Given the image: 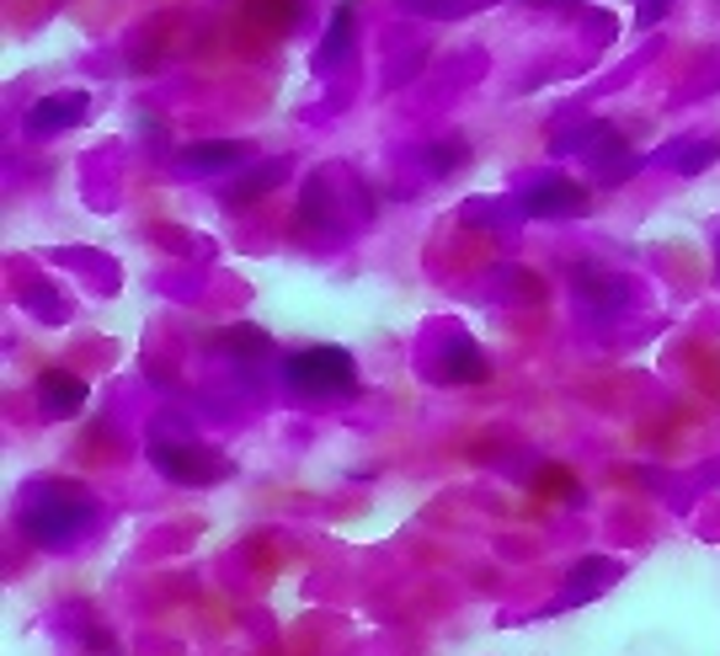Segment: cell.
I'll return each mask as SVG.
<instances>
[{
  "mask_svg": "<svg viewBox=\"0 0 720 656\" xmlns=\"http://www.w3.org/2000/svg\"><path fill=\"white\" fill-rule=\"evenodd\" d=\"M219 352H235V358H267L272 342H267V331H257V326H235V331H219Z\"/></svg>",
  "mask_w": 720,
  "mask_h": 656,
  "instance_id": "12",
  "label": "cell"
},
{
  "mask_svg": "<svg viewBox=\"0 0 720 656\" xmlns=\"http://www.w3.org/2000/svg\"><path fill=\"white\" fill-rule=\"evenodd\" d=\"M443 380H454V385H475V380H486V358L459 336L454 347H449V363H443Z\"/></svg>",
  "mask_w": 720,
  "mask_h": 656,
  "instance_id": "11",
  "label": "cell"
},
{
  "mask_svg": "<svg viewBox=\"0 0 720 656\" xmlns=\"http://www.w3.org/2000/svg\"><path fill=\"white\" fill-rule=\"evenodd\" d=\"M716 278H720V246H716Z\"/></svg>",
  "mask_w": 720,
  "mask_h": 656,
  "instance_id": "16",
  "label": "cell"
},
{
  "mask_svg": "<svg viewBox=\"0 0 720 656\" xmlns=\"http://www.w3.org/2000/svg\"><path fill=\"white\" fill-rule=\"evenodd\" d=\"M352 27H358V16H352V0H342L336 11H331V27H326V43L316 49V69L326 75L347 60V49H352Z\"/></svg>",
  "mask_w": 720,
  "mask_h": 656,
  "instance_id": "9",
  "label": "cell"
},
{
  "mask_svg": "<svg viewBox=\"0 0 720 656\" xmlns=\"http://www.w3.org/2000/svg\"><path fill=\"white\" fill-rule=\"evenodd\" d=\"M661 16H667V0H641V5H635V22H641V27H652Z\"/></svg>",
  "mask_w": 720,
  "mask_h": 656,
  "instance_id": "15",
  "label": "cell"
},
{
  "mask_svg": "<svg viewBox=\"0 0 720 656\" xmlns=\"http://www.w3.org/2000/svg\"><path fill=\"white\" fill-rule=\"evenodd\" d=\"M283 177H288V160L278 155V160H267V166H257L252 177H241V182H230V193H224V197H230V203H252V197L272 193V188H278Z\"/></svg>",
  "mask_w": 720,
  "mask_h": 656,
  "instance_id": "10",
  "label": "cell"
},
{
  "mask_svg": "<svg viewBox=\"0 0 720 656\" xmlns=\"http://www.w3.org/2000/svg\"><path fill=\"white\" fill-rule=\"evenodd\" d=\"M464 160H470V150H464L459 139H443V144H433V150H427V166H433L438 177H454Z\"/></svg>",
  "mask_w": 720,
  "mask_h": 656,
  "instance_id": "14",
  "label": "cell"
},
{
  "mask_svg": "<svg viewBox=\"0 0 720 656\" xmlns=\"http://www.w3.org/2000/svg\"><path fill=\"white\" fill-rule=\"evenodd\" d=\"M102 502L75 486V480H38L22 491V507H16V524L22 533L38 544V550H60V544H75L86 528L97 524Z\"/></svg>",
  "mask_w": 720,
  "mask_h": 656,
  "instance_id": "1",
  "label": "cell"
},
{
  "mask_svg": "<svg viewBox=\"0 0 720 656\" xmlns=\"http://www.w3.org/2000/svg\"><path fill=\"white\" fill-rule=\"evenodd\" d=\"M252 155V144H241V139H208V144H188L182 155H177V171H188V177H235V166Z\"/></svg>",
  "mask_w": 720,
  "mask_h": 656,
  "instance_id": "5",
  "label": "cell"
},
{
  "mask_svg": "<svg viewBox=\"0 0 720 656\" xmlns=\"http://www.w3.org/2000/svg\"><path fill=\"white\" fill-rule=\"evenodd\" d=\"M91 400V385L69 369H43L38 374V411L43 416H75L80 406Z\"/></svg>",
  "mask_w": 720,
  "mask_h": 656,
  "instance_id": "7",
  "label": "cell"
},
{
  "mask_svg": "<svg viewBox=\"0 0 720 656\" xmlns=\"http://www.w3.org/2000/svg\"><path fill=\"white\" fill-rule=\"evenodd\" d=\"M283 380H288V390L299 395H347L358 385V363H352V352L347 347H299V352H288L283 358Z\"/></svg>",
  "mask_w": 720,
  "mask_h": 656,
  "instance_id": "2",
  "label": "cell"
},
{
  "mask_svg": "<svg viewBox=\"0 0 720 656\" xmlns=\"http://www.w3.org/2000/svg\"><path fill=\"white\" fill-rule=\"evenodd\" d=\"M524 208L533 219H577L588 208V193L566 177H539V182L524 188Z\"/></svg>",
  "mask_w": 720,
  "mask_h": 656,
  "instance_id": "4",
  "label": "cell"
},
{
  "mask_svg": "<svg viewBox=\"0 0 720 656\" xmlns=\"http://www.w3.org/2000/svg\"><path fill=\"white\" fill-rule=\"evenodd\" d=\"M91 113V97L86 91H65V97H43L27 107V129L33 133H65V129H80Z\"/></svg>",
  "mask_w": 720,
  "mask_h": 656,
  "instance_id": "6",
  "label": "cell"
},
{
  "mask_svg": "<svg viewBox=\"0 0 720 656\" xmlns=\"http://www.w3.org/2000/svg\"><path fill=\"white\" fill-rule=\"evenodd\" d=\"M625 577V566L619 561H608V555H588V561H577V571H571V582L561 588V603L555 608H582L592 603L597 592L608 588V582H619Z\"/></svg>",
  "mask_w": 720,
  "mask_h": 656,
  "instance_id": "8",
  "label": "cell"
},
{
  "mask_svg": "<svg viewBox=\"0 0 720 656\" xmlns=\"http://www.w3.org/2000/svg\"><path fill=\"white\" fill-rule=\"evenodd\" d=\"M150 464L177 486H219L235 475V464L203 443H150Z\"/></svg>",
  "mask_w": 720,
  "mask_h": 656,
  "instance_id": "3",
  "label": "cell"
},
{
  "mask_svg": "<svg viewBox=\"0 0 720 656\" xmlns=\"http://www.w3.org/2000/svg\"><path fill=\"white\" fill-rule=\"evenodd\" d=\"M667 160H672L683 177H699L705 166H716V160H720V144H716V139H705V144H683V150H672Z\"/></svg>",
  "mask_w": 720,
  "mask_h": 656,
  "instance_id": "13",
  "label": "cell"
}]
</instances>
